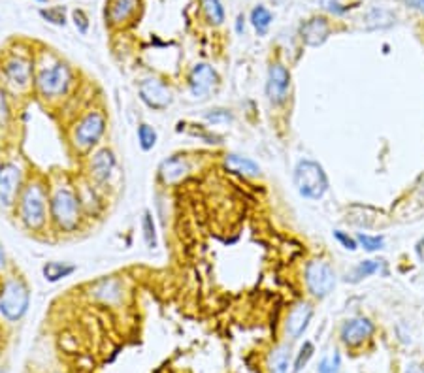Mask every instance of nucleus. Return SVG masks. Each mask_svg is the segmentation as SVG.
Here are the masks:
<instances>
[{
  "instance_id": "f257e3e1",
  "label": "nucleus",
  "mask_w": 424,
  "mask_h": 373,
  "mask_svg": "<svg viewBox=\"0 0 424 373\" xmlns=\"http://www.w3.org/2000/svg\"><path fill=\"white\" fill-rule=\"evenodd\" d=\"M294 186L300 196L319 200L328 191V176L319 162L303 159L294 168Z\"/></svg>"
},
{
  "instance_id": "f03ea898",
  "label": "nucleus",
  "mask_w": 424,
  "mask_h": 373,
  "mask_svg": "<svg viewBox=\"0 0 424 373\" xmlns=\"http://www.w3.org/2000/svg\"><path fill=\"white\" fill-rule=\"evenodd\" d=\"M28 304H30V292L25 281L19 277H11L2 286V294H0V313L2 317L16 323L27 313Z\"/></svg>"
},
{
  "instance_id": "7ed1b4c3",
  "label": "nucleus",
  "mask_w": 424,
  "mask_h": 373,
  "mask_svg": "<svg viewBox=\"0 0 424 373\" xmlns=\"http://www.w3.org/2000/svg\"><path fill=\"white\" fill-rule=\"evenodd\" d=\"M79 211L82 208H79V198L76 196V192L67 186L57 189L55 194L51 196V215L61 230H76L79 225Z\"/></svg>"
},
{
  "instance_id": "20e7f679",
  "label": "nucleus",
  "mask_w": 424,
  "mask_h": 373,
  "mask_svg": "<svg viewBox=\"0 0 424 373\" xmlns=\"http://www.w3.org/2000/svg\"><path fill=\"white\" fill-rule=\"evenodd\" d=\"M19 215L27 228L40 230L45 223V194L38 183H30L19 196Z\"/></svg>"
},
{
  "instance_id": "39448f33",
  "label": "nucleus",
  "mask_w": 424,
  "mask_h": 373,
  "mask_svg": "<svg viewBox=\"0 0 424 373\" xmlns=\"http://www.w3.org/2000/svg\"><path fill=\"white\" fill-rule=\"evenodd\" d=\"M70 68L67 65H62V62H57V65L50 66V68L40 70L38 77H36V87H38L40 94L45 96V99H57V96H62L67 93L68 87H70Z\"/></svg>"
},
{
  "instance_id": "423d86ee",
  "label": "nucleus",
  "mask_w": 424,
  "mask_h": 373,
  "mask_svg": "<svg viewBox=\"0 0 424 373\" xmlns=\"http://www.w3.org/2000/svg\"><path fill=\"white\" fill-rule=\"evenodd\" d=\"M306 285L315 298H326L336 286L334 268L326 260H311L306 266Z\"/></svg>"
},
{
  "instance_id": "0eeeda50",
  "label": "nucleus",
  "mask_w": 424,
  "mask_h": 373,
  "mask_svg": "<svg viewBox=\"0 0 424 373\" xmlns=\"http://www.w3.org/2000/svg\"><path fill=\"white\" fill-rule=\"evenodd\" d=\"M106 130V117L100 111H89L74 128V143L79 149L93 147Z\"/></svg>"
},
{
  "instance_id": "6e6552de",
  "label": "nucleus",
  "mask_w": 424,
  "mask_h": 373,
  "mask_svg": "<svg viewBox=\"0 0 424 373\" xmlns=\"http://www.w3.org/2000/svg\"><path fill=\"white\" fill-rule=\"evenodd\" d=\"M140 99L151 110L162 111L172 104L174 96H172V89L162 79L149 77L140 83Z\"/></svg>"
},
{
  "instance_id": "1a4fd4ad",
  "label": "nucleus",
  "mask_w": 424,
  "mask_h": 373,
  "mask_svg": "<svg viewBox=\"0 0 424 373\" xmlns=\"http://www.w3.org/2000/svg\"><path fill=\"white\" fill-rule=\"evenodd\" d=\"M217 85H219V76L206 62L196 65L189 74V89H191V94L194 99H208Z\"/></svg>"
},
{
  "instance_id": "9d476101",
  "label": "nucleus",
  "mask_w": 424,
  "mask_h": 373,
  "mask_svg": "<svg viewBox=\"0 0 424 373\" xmlns=\"http://www.w3.org/2000/svg\"><path fill=\"white\" fill-rule=\"evenodd\" d=\"M291 89V72L279 62H274L268 70V82H266V96L272 104H283L289 96Z\"/></svg>"
},
{
  "instance_id": "9b49d317",
  "label": "nucleus",
  "mask_w": 424,
  "mask_h": 373,
  "mask_svg": "<svg viewBox=\"0 0 424 373\" xmlns=\"http://www.w3.org/2000/svg\"><path fill=\"white\" fill-rule=\"evenodd\" d=\"M21 189V170L13 162L0 165V206L11 208Z\"/></svg>"
},
{
  "instance_id": "f8f14e48",
  "label": "nucleus",
  "mask_w": 424,
  "mask_h": 373,
  "mask_svg": "<svg viewBox=\"0 0 424 373\" xmlns=\"http://www.w3.org/2000/svg\"><path fill=\"white\" fill-rule=\"evenodd\" d=\"M375 332L374 323L366 317H355L345 321L340 330V338L347 347L362 345L364 341L369 340Z\"/></svg>"
},
{
  "instance_id": "ddd939ff",
  "label": "nucleus",
  "mask_w": 424,
  "mask_h": 373,
  "mask_svg": "<svg viewBox=\"0 0 424 373\" xmlns=\"http://www.w3.org/2000/svg\"><path fill=\"white\" fill-rule=\"evenodd\" d=\"M2 72L6 82L16 89H27L33 79V65L23 57H11L10 61H6Z\"/></svg>"
},
{
  "instance_id": "4468645a",
  "label": "nucleus",
  "mask_w": 424,
  "mask_h": 373,
  "mask_svg": "<svg viewBox=\"0 0 424 373\" xmlns=\"http://www.w3.org/2000/svg\"><path fill=\"white\" fill-rule=\"evenodd\" d=\"M330 36V25L325 17H311L302 23L300 27V38L309 48H319Z\"/></svg>"
},
{
  "instance_id": "2eb2a0df",
  "label": "nucleus",
  "mask_w": 424,
  "mask_h": 373,
  "mask_svg": "<svg viewBox=\"0 0 424 373\" xmlns=\"http://www.w3.org/2000/svg\"><path fill=\"white\" fill-rule=\"evenodd\" d=\"M189 172H191V166L179 155L162 160L159 166V177L164 185H176V183L183 182L189 176Z\"/></svg>"
},
{
  "instance_id": "dca6fc26",
  "label": "nucleus",
  "mask_w": 424,
  "mask_h": 373,
  "mask_svg": "<svg viewBox=\"0 0 424 373\" xmlns=\"http://www.w3.org/2000/svg\"><path fill=\"white\" fill-rule=\"evenodd\" d=\"M313 317V308L306 302L296 304L286 317V332L292 340H298L308 330L309 321Z\"/></svg>"
},
{
  "instance_id": "f3484780",
  "label": "nucleus",
  "mask_w": 424,
  "mask_h": 373,
  "mask_svg": "<svg viewBox=\"0 0 424 373\" xmlns=\"http://www.w3.org/2000/svg\"><path fill=\"white\" fill-rule=\"evenodd\" d=\"M113 168H116V157H113L110 149H100L99 153H94L93 160H91V174H93L96 182H108Z\"/></svg>"
},
{
  "instance_id": "a211bd4d",
  "label": "nucleus",
  "mask_w": 424,
  "mask_h": 373,
  "mask_svg": "<svg viewBox=\"0 0 424 373\" xmlns=\"http://www.w3.org/2000/svg\"><path fill=\"white\" fill-rule=\"evenodd\" d=\"M136 10H138V0H110L106 16L111 25H121V23L128 21Z\"/></svg>"
},
{
  "instance_id": "6ab92c4d",
  "label": "nucleus",
  "mask_w": 424,
  "mask_h": 373,
  "mask_svg": "<svg viewBox=\"0 0 424 373\" xmlns=\"http://www.w3.org/2000/svg\"><path fill=\"white\" fill-rule=\"evenodd\" d=\"M225 166L230 172H236V174L245 177H257L260 174V166L255 160L242 157V155H226Z\"/></svg>"
},
{
  "instance_id": "aec40b11",
  "label": "nucleus",
  "mask_w": 424,
  "mask_h": 373,
  "mask_svg": "<svg viewBox=\"0 0 424 373\" xmlns=\"http://www.w3.org/2000/svg\"><path fill=\"white\" fill-rule=\"evenodd\" d=\"M289 364H291V349L286 345H279L272 351L268 358V368L270 373H286L289 372Z\"/></svg>"
},
{
  "instance_id": "412c9836",
  "label": "nucleus",
  "mask_w": 424,
  "mask_h": 373,
  "mask_svg": "<svg viewBox=\"0 0 424 373\" xmlns=\"http://www.w3.org/2000/svg\"><path fill=\"white\" fill-rule=\"evenodd\" d=\"M44 272V277L50 283H57V281L65 279L68 275H72L76 272V266L74 264H67V262H48L42 268Z\"/></svg>"
},
{
  "instance_id": "4be33fe9",
  "label": "nucleus",
  "mask_w": 424,
  "mask_h": 373,
  "mask_svg": "<svg viewBox=\"0 0 424 373\" xmlns=\"http://www.w3.org/2000/svg\"><path fill=\"white\" fill-rule=\"evenodd\" d=\"M364 21H366V27L368 28H385L391 27L392 23H394V16L389 10H383V8H372L364 16Z\"/></svg>"
},
{
  "instance_id": "5701e85b",
  "label": "nucleus",
  "mask_w": 424,
  "mask_h": 373,
  "mask_svg": "<svg viewBox=\"0 0 424 373\" xmlns=\"http://www.w3.org/2000/svg\"><path fill=\"white\" fill-rule=\"evenodd\" d=\"M272 13L270 10H266L264 6H257L253 11H251V23H253L255 30L262 36V34H266V30H268V27H270L272 23Z\"/></svg>"
},
{
  "instance_id": "b1692460",
  "label": "nucleus",
  "mask_w": 424,
  "mask_h": 373,
  "mask_svg": "<svg viewBox=\"0 0 424 373\" xmlns=\"http://www.w3.org/2000/svg\"><path fill=\"white\" fill-rule=\"evenodd\" d=\"M375 272H379V262H375V260H364V262H358L357 266H355V269L351 272L347 281L358 283V281L366 279L369 275H374Z\"/></svg>"
},
{
  "instance_id": "393cba45",
  "label": "nucleus",
  "mask_w": 424,
  "mask_h": 373,
  "mask_svg": "<svg viewBox=\"0 0 424 373\" xmlns=\"http://www.w3.org/2000/svg\"><path fill=\"white\" fill-rule=\"evenodd\" d=\"M142 230H143L145 245H147L149 249L157 247V230H155V221L153 217H151V211H143Z\"/></svg>"
},
{
  "instance_id": "a878e982",
  "label": "nucleus",
  "mask_w": 424,
  "mask_h": 373,
  "mask_svg": "<svg viewBox=\"0 0 424 373\" xmlns=\"http://www.w3.org/2000/svg\"><path fill=\"white\" fill-rule=\"evenodd\" d=\"M138 142L143 151H151L157 145V132L153 126L145 125V123L138 126Z\"/></svg>"
},
{
  "instance_id": "bb28decb",
  "label": "nucleus",
  "mask_w": 424,
  "mask_h": 373,
  "mask_svg": "<svg viewBox=\"0 0 424 373\" xmlns=\"http://www.w3.org/2000/svg\"><path fill=\"white\" fill-rule=\"evenodd\" d=\"M204 11L208 21L213 25H221L225 21V10L221 6V0H204Z\"/></svg>"
},
{
  "instance_id": "cd10ccee",
  "label": "nucleus",
  "mask_w": 424,
  "mask_h": 373,
  "mask_svg": "<svg viewBox=\"0 0 424 373\" xmlns=\"http://www.w3.org/2000/svg\"><path fill=\"white\" fill-rule=\"evenodd\" d=\"M313 343H311V341H303V345L300 347V351H298L296 355V360H294V373H300L308 366V362L311 360V357H313Z\"/></svg>"
},
{
  "instance_id": "c85d7f7f",
  "label": "nucleus",
  "mask_w": 424,
  "mask_h": 373,
  "mask_svg": "<svg viewBox=\"0 0 424 373\" xmlns=\"http://www.w3.org/2000/svg\"><path fill=\"white\" fill-rule=\"evenodd\" d=\"M340 369H342V355L334 351V355L325 357L320 360L317 373H340Z\"/></svg>"
},
{
  "instance_id": "c756f323",
  "label": "nucleus",
  "mask_w": 424,
  "mask_h": 373,
  "mask_svg": "<svg viewBox=\"0 0 424 373\" xmlns=\"http://www.w3.org/2000/svg\"><path fill=\"white\" fill-rule=\"evenodd\" d=\"M357 242L362 245V249H366L368 252H375L383 249L385 245V238L383 236H369V234H358Z\"/></svg>"
},
{
  "instance_id": "7c9ffc66",
  "label": "nucleus",
  "mask_w": 424,
  "mask_h": 373,
  "mask_svg": "<svg viewBox=\"0 0 424 373\" xmlns=\"http://www.w3.org/2000/svg\"><path fill=\"white\" fill-rule=\"evenodd\" d=\"M204 119L211 125H223V123H230L232 121V113L228 110H223V108H217V110L208 111L204 116Z\"/></svg>"
},
{
  "instance_id": "2f4dec72",
  "label": "nucleus",
  "mask_w": 424,
  "mask_h": 373,
  "mask_svg": "<svg viewBox=\"0 0 424 373\" xmlns=\"http://www.w3.org/2000/svg\"><path fill=\"white\" fill-rule=\"evenodd\" d=\"M10 121V102H8V94L0 87V128H4Z\"/></svg>"
},
{
  "instance_id": "473e14b6",
  "label": "nucleus",
  "mask_w": 424,
  "mask_h": 373,
  "mask_svg": "<svg viewBox=\"0 0 424 373\" xmlns=\"http://www.w3.org/2000/svg\"><path fill=\"white\" fill-rule=\"evenodd\" d=\"M320 6H323L326 11L334 13V16H343V13H347L349 8H351V6H343L340 0H320Z\"/></svg>"
},
{
  "instance_id": "72a5a7b5",
  "label": "nucleus",
  "mask_w": 424,
  "mask_h": 373,
  "mask_svg": "<svg viewBox=\"0 0 424 373\" xmlns=\"http://www.w3.org/2000/svg\"><path fill=\"white\" fill-rule=\"evenodd\" d=\"M40 16L48 19L50 23H55V25H65V10L62 8H53V10H42Z\"/></svg>"
},
{
  "instance_id": "f704fd0d",
  "label": "nucleus",
  "mask_w": 424,
  "mask_h": 373,
  "mask_svg": "<svg viewBox=\"0 0 424 373\" xmlns=\"http://www.w3.org/2000/svg\"><path fill=\"white\" fill-rule=\"evenodd\" d=\"M334 238H336L337 242L342 243L343 247L349 249V251H355L358 247V242L355 238H351L349 234H345L343 230H334Z\"/></svg>"
},
{
  "instance_id": "c9c22d12",
  "label": "nucleus",
  "mask_w": 424,
  "mask_h": 373,
  "mask_svg": "<svg viewBox=\"0 0 424 373\" xmlns=\"http://www.w3.org/2000/svg\"><path fill=\"white\" fill-rule=\"evenodd\" d=\"M74 21H76V27L79 28V33H87L89 28V23H87V17H85V13H83L82 10H76L74 11Z\"/></svg>"
},
{
  "instance_id": "e433bc0d",
  "label": "nucleus",
  "mask_w": 424,
  "mask_h": 373,
  "mask_svg": "<svg viewBox=\"0 0 424 373\" xmlns=\"http://www.w3.org/2000/svg\"><path fill=\"white\" fill-rule=\"evenodd\" d=\"M406 2H408V6H411L413 10L424 13V0H406Z\"/></svg>"
},
{
  "instance_id": "4c0bfd02",
  "label": "nucleus",
  "mask_w": 424,
  "mask_h": 373,
  "mask_svg": "<svg viewBox=\"0 0 424 373\" xmlns=\"http://www.w3.org/2000/svg\"><path fill=\"white\" fill-rule=\"evenodd\" d=\"M415 252H417V257L424 262V236L420 238L419 242H417V245H415Z\"/></svg>"
},
{
  "instance_id": "58836bf2",
  "label": "nucleus",
  "mask_w": 424,
  "mask_h": 373,
  "mask_svg": "<svg viewBox=\"0 0 424 373\" xmlns=\"http://www.w3.org/2000/svg\"><path fill=\"white\" fill-rule=\"evenodd\" d=\"M406 373H424V366L423 364H409Z\"/></svg>"
},
{
  "instance_id": "ea45409f",
  "label": "nucleus",
  "mask_w": 424,
  "mask_h": 373,
  "mask_svg": "<svg viewBox=\"0 0 424 373\" xmlns=\"http://www.w3.org/2000/svg\"><path fill=\"white\" fill-rule=\"evenodd\" d=\"M6 268V252L4 249H2V245H0V272Z\"/></svg>"
},
{
  "instance_id": "a19ab883",
  "label": "nucleus",
  "mask_w": 424,
  "mask_h": 373,
  "mask_svg": "<svg viewBox=\"0 0 424 373\" xmlns=\"http://www.w3.org/2000/svg\"><path fill=\"white\" fill-rule=\"evenodd\" d=\"M236 28H238V33H242V30H243V17H242V16L238 17V25H236Z\"/></svg>"
},
{
  "instance_id": "79ce46f5",
  "label": "nucleus",
  "mask_w": 424,
  "mask_h": 373,
  "mask_svg": "<svg viewBox=\"0 0 424 373\" xmlns=\"http://www.w3.org/2000/svg\"><path fill=\"white\" fill-rule=\"evenodd\" d=\"M38 2H44V0H38Z\"/></svg>"
}]
</instances>
